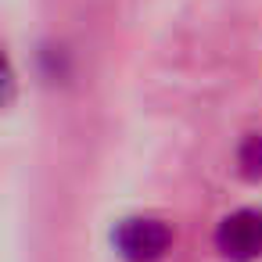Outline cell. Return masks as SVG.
Returning a JSON list of instances; mask_svg holds the SVG:
<instances>
[{
  "label": "cell",
  "mask_w": 262,
  "mask_h": 262,
  "mask_svg": "<svg viewBox=\"0 0 262 262\" xmlns=\"http://www.w3.org/2000/svg\"><path fill=\"white\" fill-rule=\"evenodd\" d=\"M112 244L126 262H155L172 244V226L158 215H129L112 230Z\"/></svg>",
  "instance_id": "cell-1"
},
{
  "label": "cell",
  "mask_w": 262,
  "mask_h": 262,
  "mask_svg": "<svg viewBox=\"0 0 262 262\" xmlns=\"http://www.w3.org/2000/svg\"><path fill=\"white\" fill-rule=\"evenodd\" d=\"M215 248L230 262L262 258V208H233L215 223Z\"/></svg>",
  "instance_id": "cell-2"
},
{
  "label": "cell",
  "mask_w": 262,
  "mask_h": 262,
  "mask_svg": "<svg viewBox=\"0 0 262 262\" xmlns=\"http://www.w3.org/2000/svg\"><path fill=\"white\" fill-rule=\"evenodd\" d=\"M237 165H241L244 176L262 180V133H251V137L241 140V147H237Z\"/></svg>",
  "instance_id": "cell-3"
}]
</instances>
